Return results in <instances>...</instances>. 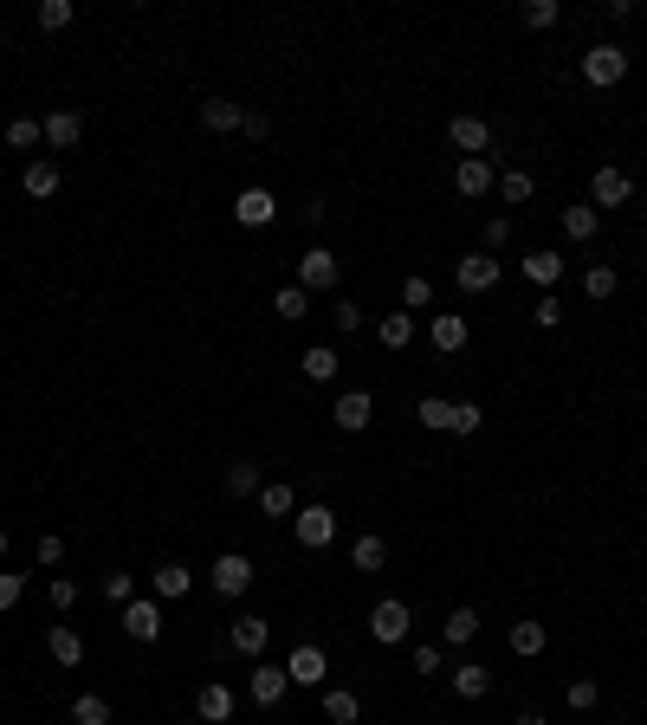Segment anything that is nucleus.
I'll list each match as a JSON object with an SVG mask.
<instances>
[{
    "mask_svg": "<svg viewBox=\"0 0 647 725\" xmlns=\"http://www.w3.org/2000/svg\"><path fill=\"white\" fill-rule=\"evenodd\" d=\"M622 78H628V52L615 46V39H602V46L583 52V85L609 91V85H622Z\"/></svg>",
    "mask_w": 647,
    "mask_h": 725,
    "instance_id": "nucleus-1",
    "label": "nucleus"
},
{
    "mask_svg": "<svg viewBox=\"0 0 647 725\" xmlns=\"http://www.w3.org/2000/svg\"><path fill=\"white\" fill-rule=\"evenodd\" d=\"M337 253H330V246H305V253H298V292H337Z\"/></svg>",
    "mask_w": 647,
    "mask_h": 725,
    "instance_id": "nucleus-2",
    "label": "nucleus"
},
{
    "mask_svg": "<svg viewBox=\"0 0 647 725\" xmlns=\"http://www.w3.org/2000/svg\"><path fill=\"white\" fill-rule=\"evenodd\" d=\"M292 538L305 544V551H324V544L337 538V512H330V505H298L292 512Z\"/></svg>",
    "mask_w": 647,
    "mask_h": 725,
    "instance_id": "nucleus-3",
    "label": "nucleus"
},
{
    "mask_svg": "<svg viewBox=\"0 0 647 725\" xmlns=\"http://www.w3.org/2000/svg\"><path fill=\"white\" fill-rule=\"evenodd\" d=\"M253 557H240V551H220L214 557V570H208V583H214V596H246L253 590Z\"/></svg>",
    "mask_w": 647,
    "mask_h": 725,
    "instance_id": "nucleus-4",
    "label": "nucleus"
},
{
    "mask_svg": "<svg viewBox=\"0 0 647 725\" xmlns=\"http://www.w3.org/2000/svg\"><path fill=\"white\" fill-rule=\"evenodd\" d=\"M499 279H505V266H499V259H492V253H466L460 266H453V285H460L466 298L492 292V285H499Z\"/></svg>",
    "mask_w": 647,
    "mask_h": 725,
    "instance_id": "nucleus-5",
    "label": "nucleus"
},
{
    "mask_svg": "<svg viewBox=\"0 0 647 725\" xmlns=\"http://www.w3.org/2000/svg\"><path fill=\"white\" fill-rule=\"evenodd\" d=\"M622 201H635V175H628V169H615V162H609V169H596V182H589V208H622Z\"/></svg>",
    "mask_w": 647,
    "mask_h": 725,
    "instance_id": "nucleus-6",
    "label": "nucleus"
},
{
    "mask_svg": "<svg viewBox=\"0 0 647 725\" xmlns=\"http://www.w3.org/2000/svg\"><path fill=\"white\" fill-rule=\"evenodd\" d=\"M330 421H337V434H363L369 421H376V395L369 389H343L337 408H330Z\"/></svg>",
    "mask_w": 647,
    "mask_h": 725,
    "instance_id": "nucleus-7",
    "label": "nucleus"
},
{
    "mask_svg": "<svg viewBox=\"0 0 647 725\" xmlns=\"http://www.w3.org/2000/svg\"><path fill=\"white\" fill-rule=\"evenodd\" d=\"M453 188H460L466 201H486L492 188H499V169H492V156H460V169H453Z\"/></svg>",
    "mask_w": 647,
    "mask_h": 725,
    "instance_id": "nucleus-8",
    "label": "nucleus"
},
{
    "mask_svg": "<svg viewBox=\"0 0 647 725\" xmlns=\"http://www.w3.org/2000/svg\"><path fill=\"white\" fill-rule=\"evenodd\" d=\"M246 693H253V706H279L285 693H292V674H285V661H259L253 680H246Z\"/></svg>",
    "mask_w": 647,
    "mask_h": 725,
    "instance_id": "nucleus-9",
    "label": "nucleus"
},
{
    "mask_svg": "<svg viewBox=\"0 0 647 725\" xmlns=\"http://www.w3.org/2000/svg\"><path fill=\"white\" fill-rule=\"evenodd\" d=\"M285 674H292V687H324V674H330L324 648H318V641H298V648L285 654Z\"/></svg>",
    "mask_w": 647,
    "mask_h": 725,
    "instance_id": "nucleus-10",
    "label": "nucleus"
},
{
    "mask_svg": "<svg viewBox=\"0 0 647 725\" xmlns=\"http://www.w3.org/2000/svg\"><path fill=\"white\" fill-rule=\"evenodd\" d=\"M447 136H453V149H460V156H486L492 149V123L486 117H473V111H460L447 123Z\"/></svg>",
    "mask_w": 647,
    "mask_h": 725,
    "instance_id": "nucleus-11",
    "label": "nucleus"
},
{
    "mask_svg": "<svg viewBox=\"0 0 647 725\" xmlns=\"http://www.w3.org/2000/svg\"><path fill=\"white\" fill-rule=\"evenodd\" d=\"M123 635H130V641H156L162 635V603H156V596L123 603Z\"/></svg>",
    "mask_w": 647,
    "mask_h": 725,
    "instance_id": "nucleus-12",
    "label": "nucleus"
},
{
    "mask_svg": "<svg viewBox=\"0 0 647 725\" xmlns=\"http://www.w3.org/2000/svg\"><path fill=\"white\" fill-rule=\"evenodd\" d=\"M369 635H376V641H389V648H395V641H408V603L382 596V603L369 609Z\"/></svg>",
    "mask_w": 647,
    "mask_h": 725,
    "instance_id": "nucleus-13",
    "label": "nucleus"
},
{
    "mask_svg": "<svg viewBox=\"0 0 647 725\" xmlns=\"http://www.w3.org/2000/svg\"><path fill=\"white\" fill-rule=\"evenodd\" d=\"M233 221H240V227H272V221H279V201H272V188H240V201H233Z\"/></svg>",
    "mask_w": 647,
    "mask_h": 725,
    "instance_id": "nucleus-14",
    "label": "nucleus"
},
{
    "mask_svg": "<svg viewBox=\"0 0 647 725\" xmlns=\"http://www.w3.org/2000/svg\"><path fill=\"white\" fill-rule=\"evenodd\" d=\"M233 706H240V700H233V687H227V680H208V687L195 693V713L208 719V725H227V719H233Z\"/></svg>",
    "mask_w": 647,
    "mask_h": 725,
    "instance_id": "nucleus-15",
    "label": "nucleus"
},
{
    "mask_svg": "<svg viewBox=\"0 0 647 725\" xmlns=\"http://www.w3.org/2000/svg\"><path fill=\"white\" fill-rule=\"evenodd\" d=\"M227 641H233V654H266L272 622H266V615H240V622L227 628Z\"/></svg>",
    "mask_w": 647,
    "mask_h": 725,
    "instance_id": "nucleus-16",
    "label": "nucleus"
},
{
    "mask_svg": "<svg viewBox=\"0 0 647 725\" xmlns=\"http://www.w3.org/2000/svg\"><path fill=\"white\" fill-rule=\"evenodd\" d=\"M149 590H156V603H182V596L195 590V570L188 564H162L156 577H149Z\"/></svg>",
    "mask_w": 647,
    "mask_h": 725,
    "instance_id": "nucleus-17",
    "label": "nucleus"
},
{
    "mask_svg": "<svg viewBox=\"0 0 647 725\" xmlns=\"http://www.w3.org/2000/svg\"><path fill=\"white\" fill-rule=\"evenodd\" d=\"M39 123H46V143L59 149V156H65V149H78V136H85V117H78V111H52Z\"/></svg>",
    "mask_w": 647,
    "mask_h": 725,
    "instance_id": "nucleus-18",
    "label": "nucleus"
},
{
    "mask_svg": "<svg viewBox=\"0 0 647 725\" xmlns=\"http://www.w3.org/2000/svg\"><path fill=\"white\" fill-rule=\"evenodd\" d=\"M376 337H382V350H408L415 344V311H382Z\"/></svg>",
    "mask_w": 647,
    "mask_h": 725,
    "instance_id": "nucleus-19",
    "label": "nucleus"
},
{
    "mask_svg": "<svg viewBox=\"0 0 647 725\" xmlns=\"http://www.w3.org/2000/svg\"><path fill=\"white\" fill-rule=\"evenodd\" d=\"M46 648H52V661H59L65 667V674H72V667H85V635H78V628H52V635H46Z\"/></svg>",
    "mask_w": 647,
    "mask_h": 725,
    "instance_id": "nucleus-20",
    "label": "nucleus"
},
{
    "mask_svg": "<svg viewBox=\"0 0 647 725\" xmlns=\"http://www.w3.org/2000/svg\"><path fill=\"white\" fill-rule=\"evenodd\" d=\"M447 687L460 693V700H486V693H492V674H486L479 661H460V667L447 674Z\"/></svg>",
    "mask_w": 647,
    "mask_h": 725,
    "instance_id": "nucleus-21",
    "label": "nucleus"
},
{
    "mask_svg": "<svg viewBox=\"0 0 647 725\" xmlns=\"http://www.w3.org/2000/svg\"><path fill=\"white\" fill-rule=\"evenodd\" d=\"M428 337H434L440 357H453V350H466V318H460V311H440V318L428 324Z\"/></svg>",
    "mask_w": 647,
    "mask_h": 725,
    "instance_id": "nucleus-22",
    "label": "nucleus"
},
{
    "mask_svg": "<svg viewBox=\"0 0 647 725\" xmlns=\"http://www.w3.org/2000/svg\"><path fill=\"white\" fill-rule=\"evenodd\" d=\"M298 369H305V382H337V369H343V357L330 344H311L305 357H298Z\"/></svg>",
    "mask_w": 647,
    "mask_h": 725,
    "instance_id": "nucleus-23",
    "label": "nucleus"
},
{
    "mask_svg": "<svg viewBox=\"0 0 647 725\" xmlns=\"http://www.w3.org/2000/svg\"><path fill=\"white\" fill-rule=\"evenodd\" d=\"M26 195H33V201H46V195H59V162H52V156H39V162H26Z\"/></svg>",
    "mask_w": 647,
    "mask_h": 725,
    "instance_id": "nucleus-24",
    "label": "nucleus"
},
{
    "mask_svg": "<svg viewBox=\"0 0 647 725\" xmlns=\"http://www.w3.org/2000/svg\"><path fill=\"white\" fill-rule=\"evenodd\" d=\"M550 648V628L544 622H512V654H525V661H538Z\"/></svg>",
    "mask_w": 647,
    "mask_h": 725,
    "instance_id": "nucleus-25",
    "label": "nucleus"
},
{
    "mask_svg": "<svg viewBox=\"0 0 647 725\" xmlns=\"http://www.w3.org/2000/svg\"><path fill=\"white\" fill-rule=\"evenodd\" d=\"M525 279H531V285H557V279H563V253H550V246L525 253Z\"/></svg>",
    "mask_w": 647,
    "mask_h": 725,
    "instance_id": "nucleus-26",
    "label": "nucleus"
},
{
    "mask_svg": "<svg viewBox=\"0 0 647 725\" xmlns=\"http://www.w3.org/2000/svg\"><path fill=\"white\" fill-rule=\"evenodd\" d=\"M563 234H570V240H596L602 234V214L589 208V201H576V208H563Z\"/></svg>",
    "mask_w": 647,
    "mask_h": 725,
    "instance_id": "nucleus-27",
    "label": "nucleus"
},
{
    "mask_svg": "<svg viewBox=\"0 0 647 725\" xmlns=\"http://www.w3.org/2000/svg\"><path fill=\"white\" fill-rule=\"evenodd\" d=\"M615 292H622V272H615V266H589V272H583V298H596V305H609Z\"/></svg>",
    "mask_w": 647,
    "mask_h": 725,
    "instance_id": "nucleus-28",
    "label": "nucleus"
},
{
    "mask_svg": "<svg viewBox=\"0 0 647 725\" xmlns=\"http://www.w3.org/2000/svg\"><path fill=\"white\" fill-rule=\"evenodd\" d=\"M259 512H266V518H292V512H298V492L285 486V480L259 486Z\"/></svg>",
    "mask_w": 647,
    "mask_h": 725,
    "instance_id": "nucleus-29",
    "label": "nucleus"
},
{
    "mask_svg": "<svg viewBox=\"0 0 647 725\" xmlns=\"http://www.w3.org/2000/svg\"><path fill=\"white\" fill-rule=\"evenodd\" d=\"M440 635H447V648H466V641L479 635V609H466V603H460V609L447 615V622H440Z\"/></svg>",
    "mask_w": 647,
    "mask_h": 725,
    "instance_id": "nucleus-30",
    "label": "nucleus"
},
{
    "mask_svg": "<svg viewBox=\"0 0 647 725\" xmlns=\"http://www.w3.org/2000/svg\"><path fill=\"white\" fill-rule=\"evenodd\" d=\"M259 486H266V480H259L253 460H233V467H227V499H259Z\"/></svg>",
    "mask_w": 647,
    "mask_h": 725,
    "instance_id": "nucleus-31",
    "label": "nucleus"
},
{
    "mask_svg": "<svg viewBox=\"0 0 647 725\" xmlns=\"http://www.w3.org/2000/svg\"><path fill=\"white\" fill-rule=\"evenodd\" d=\"M201 123L227 136V130H240V123H246V111H240V104H227V98H208V104H201Z\"/></svg>",
    "mask_w": 647,
    "mask_h": 725,
    "instance_id": "nucleus-32",
    "label": "nucleus"
},
{
    "mask_svg": "<svg viewBox=\"0 0 647 725\" xmlns=\"http://www.w3.org/2000/svg\"><path fill=\"white\" fill-rule=\"evenodd\" d=\"M350 564H356V570H382V564H389V544H382L376 531H363V538L350 544Z\"/></svg>",
    "mask_w": 647,
    "mask_h": 725,
    "instance_id": "nucleus-33",
    "label": "nucleus"
},
{
    "mask_svg": "<svg viewBox=\"0 0 647 725\" xmlns=\"http://www.w3.org/2000/svg\"><path fill=\"white\" fill-rule=\"evenodd\" d=\"M272 311H279L285 324L311 318V292H298V285H279V292H272Z\"/></svg>",
    "mask_w": 647,
    "mask_h": 725,
    "instance_id": "nucleus-34",
    "label": "nucleus"
},
{
    "mask_svg": "<svg viewBox=\"0 0 647 725\" xmlns=\"http://www.w3.org/2000/svg\"><path fill=\"white\" fill-rule=\"evenodd\" d=\"M518 20H525L531 33H550V26L563 20V7H557V0H525V7H518Z\"/></svg>",
    "mask_w": 647,
    "mask_h": 725,
    "instance_id": "nucleus-35",
    "label": "nucleus"
},
{
    "mask_svg": "<svg viewBox=\"0 0 647 725\" xmlns=\"http://www.w3.org/2000/svg\"><path fill=\"white\" fill-rule=\"evenodd\" d=\"M72 725H110V700L104 693H78L72 700Z\"/></svg>",
    "mask_w": 647,
    "mask_h": 725,
    "instance_id": "nucleus-36",
    "label": "nucleus"
},
{
    "mask_svg": "<svg viewBox=\"0 0 647 725\" xmlns=\"http://www.w3.org/2000/svg\"><path fill=\"white\" fill-rule=\"evenodd\" d=\"M39 143H46V123L39 117H13L7 123V149H39Z\"/></svg>",
    "mask_w": 647,
    "mask_h": 725,
    "instance_id": "nucleus-37",
    "label": "nucleus"
},
{
    "mask_svg": "<svg viewBox=\"0 0 647 725\" xmlns=\"http://www.w3.org/2000/svg\"><path fill=\"white\" fill-rule=\"evenodd\" d=\"M402 305L408 311H434V279H428V272H408V279H402Z\"/></svg>",
    "mask_w": 647,
    "mask_h": 725,
    "instance_id": "nucleus-38",
    "label": "nucleus"
},
{
    "mask_svg": "<svg viewBox=\"0 0 647 725\" xmlns=\"http://www.w3.org/2000/svg\"><path fill=\"white\" fill-rule=\"evenodd\" d=\"M499 201H505V208L531 201V169H505V175H499Z\"/></svg>",
    "mask_w": 647,
    "mask_h": 725,
    "instance_id": "nucleus-39",
    "label": "nucleus"
},
{
    "mask_svg": "<svg viewBox=\"0 0 647 725\" xmlns=\"http://www.w3.org/2000/svg\"><path fill=\"white\" fill-rule=\"evenodd\" d=\"M356 713H363V706H356V693H343V687L324 693V719L330 725H356Z\"/></svg>",
    "mask_w": 647,
    "mask_h": 725,
    "instance_id": "nucleus-40",
    "label": "nucleus"
},
{
    "mask_svg": "<svg viewBox=\"0 0 647 725\" xmlns=\"http://www.w3.org/2000/svg\"><path fill=\"white\" fill-rule=\"evenodd\" d=\"M72 20H78L72 0H39V26H46V33H65Z\"/></svg>",
    "mask_w": 647,
    "mask_h": 725,
    "instance_id": "nucleus-41",
    "label": "nucleus"
},
{
    "mask_svg": "<svg viewBox=\"0 0 647 725\" xmlns=\"http://www.w3.org/2000/svg\"><path fill=\"white\" fill-rule=\"evenodd\" d=\"M563 700H570V713H596V700H602V687H596V680H570V687H563Z\"/></svg>",
    "mask_w": 647,
    "mask_h": 725,
    "instance_id": "nucleus-42",
    "label": "nucleus"
},
{
    "mask_svg": "<svg viewBox=\"0 0 647 725\" xmlns=\"http://www.w3.org/2000/svg\"><path fill=\"white\" fill-rule=\"evenodd\" d=\"M330 324H337L343 337H350V331H363V305H356V298H337V305H330Z\"/></svg>",
    "mask_w": 647,
    "mask_h": 725,
    "instance_id": "nucleus-43",
    "label": "nucleus"
},
{
    "mask_svg": "<svg viewBox=\"0 0 647 725\" xmlns=\"http://www.w3.org/2000/svg\"><path fill=\"white\" fill-rule=\"evenodd\" d=\"M421 428H453V402L447 395H428V402H421Z\"/></svg>",
    "mask_w": 647,
    "mask_h": 725,
    "instance_id": "nucleus-44",
    "label": "nucleus"
},
{
    "mask_svg": "<svg viewBox=\"0 0 647 725\" xmlns=\"http://www.w3.org/2000/svg\"><path fill=\"white\" fill-rule=\"evenodd\" d=\"M20 596H26V577H20V570H0V615L20 609Z\"/></svg>",
    "mask_w": 647,
    "mask_h": 725,
    "instance_id": "nucleus-45",
    "label": "nucleus"
},
{
    "mask_svg": "<svg viewBox=\"0 0 647 725\" xmlns=\"http://www.w3.org/2000/svg\"><path fill=\"white\" fill-rule=\"evenodd\" d=\"M104 603H117V609H123V603H136V583L123 577V570H110V577H104Z\"/></svg>",
    "mask_w": 647,
    "mask_h": 725,
    "instance_id": "nucleus-46",
    "label": "nucleus"
},
{
    "mask_svg": "<svg viewBox=\"0 0 647 725\" xmlns=\"http://www.w3.org/2000/svg\"><path fill=\"white\" fill-rule=\"evenodd\" d=\"M440 667H447V648H440V641H421L415 648V674H440Z\"/></svg>",
    "mask_w": 647,
    "mask_h": 725,
    "instance_id": "nucleus-47",
    "label": "nucleus"
},
{
    "mask_svg": "<svg viewBox=\"0 0 647 725\" xmlns=\"http://www.w3.org/2000/svg\"><path fill=\"white\" fill-rule=\"evenodd\" d=\"M531 318H538V331H557V324H563V298H557V292H544Z\"/></svg>",
    "mask_w": 647,
    "mask_h": 725,
    "instance_id": "nucleus-48",
    "label": "nucleus"
},
{
    "mask_svg": "<svg viewBox=\"0 0 647 725\" xmlns=\"http://www.w3.org/2000/svg\"><path fill=\"white\" fill-rule=\"evenodd\" d=\"M479 402H453V434H479Z\"/></svg>",
    "mask_w": 647,
    "mask_h": 725,
    "instance_id": "nucleus-49",
    "label": "nucleus"
},
{
    "mask_svg": "<svg viewBox=\"0 0 647 725\" xmlns=\"http://www.w3.org/2000/svg\"><path fill=\"white\" fill-rule=\"evenodd\" d=\"M46 596H52V609H59V615H65V609H78V583H72V577H52V590H46Z\"/></svg>",
    "mask_w": 647,
    "mask_h": 725,
    "instance_id": "nucleus-50",
    "label": "nucleus"
},
{
    "mask_svg": "<svg viewBox=\"0 0 647 725\" xmlns=\"http://www.w3.org/2000/svg\"><path fill=\"white\" fill-rule=\"evenodd\" d=\"M505 240H512V221H505V214H492V221H486V253H499Z\"/></svg>",
    "mask_w": 647,
    "mask_h": 725,
    "instance_id": "nucleus-51",
    "label": "nucleus"
},
{
    "mask_svg": "<svg viewBox=\"0 0 647 725\" xmlns=\"http://www.w3.org/2000/svg\"><path fill=\"white\" fill-rule=\"evenodd\" d=\"M33 557H39L46 570H52V564H65V538H39V544H33Z\"/></svg>",
    "mask_w": 647,
    "mask_h": 725,
    "instance_id": "nucleus-52",
    "label": "nucleus"
},
{
    "mask_svg": "<svg viewBox=\"0 0 647 725\" xmlns=\"http://www.w3.org/2000/svg\"><path fill=\"white\" fill-rule=\"evenodd\" d=\"M240 130L253 136V143H266V136H272V117H266V111H246V123H240Z\"/></svg>",
    "mask_w": 647,
    "mask_h": 725,
    "instance_id": "nucleus-53",
    "label": "nucleus"
},
{
    "mask_svg": "<svg viewBox=\"0 0 647 725\" xmlns=\"http://www.w3.org/2000/svg\"><path fill=\"white\" fill-rule=\"evenodd\" d=\"M324 214L330 208H324V195H318V201H305V208H298V221H305V227H324Z\"/></svg>",
    "mask_w": 647,
    "mask_h": 725,
    "instance_id": "nucleus-54",
    "label": "nucleus"
},
{
    "mask_svg": "<svg viewBox=\"0 0 647 725\" xmlns=\"http://www.w3.org/2000/svg\"><path fill=\"white\" fill-rule=\"evenodd\" d=\"M512 725H550V719H544V713H518Z\"/></svg>",
    "mask_w": 647,
    "mask_h": 725,
    "instance_id": "nucleus-55",
    "label": "nucleus"
},
{
    "mask_svg": "<svg viewBox=\"0 0 647 725\" xmlns=\"http://www.w3.org/2000/svg\"><path fill=\"white\" fill-rule=\"evenodd\" d=\"M0 557H7V531H0Z\"/></svg>",
    "mask_w": 647,
    "mask_h": 725,
    "instance_id": "nucleus-56",
    "label": "nucleus"
},
{
    "mask_svg": "<svg viewBox=\"0 0 647 725\" xmlns=\"http://www.w3.org/2000/svg\"><path fill=\"white\" fill-rule=\"evenodd\" d=\"M641 234H647V227H641Z\"/></svg>",
    "mask_w": 647,
    "mask_h": 725,
    "instance_id": "nucleus-57",
    "label": "nucleus"
}]
</instances>
